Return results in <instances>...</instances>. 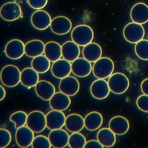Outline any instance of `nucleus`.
<instances>
[{"label": "nucleus", "instance_id": "obj_26", "mask_svg": "<svg viewBox=\"0 0 148 148\" xmlns=\"http://www.w3.org/2000/svg\"><path fill=\"white\" fill-rule=\"evenodd\" d=\"M39 77V74L32 68H26L21 72V84L27 88H32L36 86Z\"/></svg>", "mask_w": 148, "mask_h": 148}, {"label": "nucleus", "instance_id": "obj_6", "mask_svg": "<svg viewBox=\"0 0 148 148\" xmlns=\"http://www.w3.org/2000/svg\"><path fill=\"white\" fill-rule=\"evenodd\" d=\"M26 124L33 132H41L47 127L46 116L41 111H33L28 114Z\"/></svg>", "mask_w": 148, "mask_h": 148}, {"label": "nucleus", "instance_id": "obj_14", "mask_svg": "<svg viewBox=\"0 0 148 148\" xmlns=\"http://www.w3.org/2000/svg\"><path fill=\"white\" fill-rule=\"evenodd\" d=\"M34 138V132L26 126L18 128L16 131V141L20 147H29L32 145Z\"/></svg>", "mask_w": 148, "mask_h": 148}, {"label": "nucleus", "instance_id": "obj_17", "mask_svg": "<svg viewBox=\"0 0 148 148\" xmlns=\"http://www.w3.org/2000/svg\"><path fill=\"white\" fill-rule=\"evenodd\" d=\"M90 91L92 97L98 100L107 98L110 92L108 82L105 80L101 79H98L92 82Z\"/></svg>", "mask_w": 148, "mask_h": 148}, {"label": "nucleus", "instance_id": "obj_18", "mask_svg": "<svg viewBox=\"0 0 148 148\" xmlns=\"http://www.w3.org/2000/svg\"><path fill=\"white\" fill-rule=\"evenodd\" d=\"M109 127L116 135H124L129 130V121L123 116H116L112 118L110 121Z\"/></svg>", "mask_w": 148, "mask_h": 148}, {"label": "nucleus", "instance_id": "obj_30", "mask_svg": "<svg viewBox=\"0 0 148 148\" xmlns=\"http://www.w3.org/2000/svg\"><path fill=\"white\" fill-rule=\"evenodd\" d=\"M32 68L38 73H45L49 70L50 61L44 55L34 58L32 60Z\"/></svg>", "mask_w": 148, "mask_h": 148}, {"label": "nucleus", "instance_id": "obj_39", "mask_svg": "<svg viewBox=\"0 0 148 148\" xmlns=\"http://www.w3.org/2000/svg\"><path fill=\"white\" fill-rule=\"evenodd\" d=\"M140 89L144 95L148 96V78L145 79L141 82Z\"/></svg>", "mask_w": 148, "mask_h": 148}, {"label": "nucleus", "instance_id": "obj_29", "mask_svg": "<svg viewBox=\"0 0 148 148\" xmlns=\"http://www.w3.org/2000/svg\"><path fill=\"white\" fill-rule=\"evenodd\" d=\"M97 138V141L106 147H112L116 142L115 134L107 128H102L99 131Z\"/></svg>", "mask_w": 148, "mask_h": 148}, {"label": "nucleus", "instance_id": "obj_1", "mask_svg": "<svg viewBox=\"0 0 148 148\" xmlns=\"http://www.w3.org/2000/svg\"><path fill=\"white\" fill-rule=\"evenodd\" d=\"M94 36L92 28L86 25L75 27L71 33L72 41L79 46L85 47L92 42Z\"/></svg>", "mask_w": 148, "mask_h": 148}, {"label": "nucleus", "instance_id": "obj_7", "mask_svg": "<svg viewBox=\"0 0 148 148\" xmlns=\"http://www.w3.org/2000/svg\"><path fill=\"white\" fill-rule=\"evenodd\" d=\"M0 14L2 19L6 21H14L21 16V8L16 2H7L1 7Z\"/></svg>", "mask_w": 148, "mask_h": 148}, {"label": "nucleus", "instance_id": "obj_15", "mask_svg": "<svg viewBox=\"0 0 148 148\" xmlns=\"http://www.w3.org/2000/svg\"><path fill=\"white\" fill-rule=\"evenodd\" d=\"M69 135L64 130L51 131L48 137L50 144L55 148H64L69 144Z\"/></svg>", "mask_w": 148, "mask_h": 148}, {"label": "nucleus", "instance_id": "obj_38", "mask_svg": "<svg viewBox=\"0 0 148 148\" xmlns=\"http://www.w3.org/2000/svg\"><path fill=\"white\" fill-rule=\"evenodd\" d=\"M84 148H104L97 140H90L87 141Z\"/></svg>", "mask_w": 148, "mask_h": 148}, {"label": "nucleus", "instance_id": "obj_20", "mask_svg": "<svg viewBox=\"0 0 148 148\" xmlns=\"http://www.w3.org/2000/svg\"><path fill=\"white\" fill-rule=\"evenodd\" d=\"M37 96L45 101H50L55 93V88L51 82L46 80L39 81L35 86Z\"/></svg>", "mask_w": 148, "mask_h": 148}, {"label": "nucleus", "instance_id": "obj_13", "mask_svg": "<svg viewBox=\"0 0 148 148\" xmlns=\"http://www.w3.org/2000/svg\"><path fill=\"white\" fill-rule=\"evenodd\" d=\"M130 16L133 23L145 24L148 22V6L143 2L136 3L131 10Z\"/></svg>", "mask_w": 148, "mask_h": 148}, {"label": "nucleus", "instance_id": "obj_2", "mask_svg": "<svg viewBox=\"0 0 148 148\" xmlns=\"http://www.w3.org/2000/svg\"><path fill=\"white\" fill-rule=\"evenodd\" d=\"M21 72L16 66L8 65L1 70V80L4 86L10 88L18 86L21 82Z\"/></svg>", "mask_w": 148, "mask_h": 148}, {"label": "nucleus", "instance_id": "obj_22", "mask_svg": "<svg viewBox=\"0 0 148 148\" xmlns=\"http://www.w3.org/2000/svg\"><path fill=\"white\" fill-rule=\"evenodd\" d=\"M62 56L63 59L70 62L79 58L80 54L79 47L73 41L65 42L61 46Z\"/></svg>", "mask_w": 148, "mask_h": 148}, {"label": "nucleus", "instance_id": "obj_40", "mask_svg": "<svg viewBox=\"0 0 148 148\" xmlns=\"http://www.w3.org/2000/svg\"><path fill=\"white\" fill-rule=\"evenodd\" d=\"M6 96V91L4 87L1 85L0 86V101H2L4 99Z\"/></svg>", "mask_w": 148, "mask_h": 148}, {"label": "nucleus", "instance_id": "obj_28", "mask_svg": "<svg viewBox=\"0 0 148 148\" xmlns=\"http://www.w3.org/2000/svg\"><path fill=\"white\" fill-rule=\"evenodd\" d=\"M103 121V117L101 113L97 111H93L85 117V127L90 131H94L100 127Z\"/></svg>", "mask_w": 148, "mask_h": 148}, {"label": "nucleus", "instance_id": "obj_5", "mask_svg": "<svg viewBox=\"0 0 148 148\" xmlns=\"http://www.w3.org/2000/svg\"><path fill=\"white\" fill-rule=\"evenodd\" d=\"M123 34L128 42L136 44L143 39L145 30L142 25L130 23H128L124 28Z\"/></svg>", "mask_w": 148, "mask_h": 148}, {"label": "nucleus", "instance_id": "obj_33", "mask_svg": "<svg viewBox=\"0 0 148 148\" xmlns=\"http://www.w3.org/2000/svg\"><path fill=\"white\" fill-rule=\"evenodd\" d=\"M28 115L26 112L23 111H18L14 112L11 115L10 119L14 123L16 129L24 126L26 124Z\"/></svg>", "mask_w": 148, "mask_h": 148}, {"label": "nucleus", "instance_id": "obj_37", "mask_svg": "<svg viewBox=\"0 0 148 148\" xmlns=\"http://www.w3.org/2000/svg\"><path fill=\"white\" fill-rule=\"evenodd\" d=\"M28 4L33 9L36 10L41 9L44 8L47 3V0H39V1H34V0H28L27 1Z\"/></svg>", "mask_w": 148, "mask_h": 148}, {"label": "nucleus", "instance_id": "obj_34", "mask_svg": "<svg viewBox=\"0 0 148 148\" xmlns=\"http://www.w3.org/2000/svg\"><path fill=\"white\" fill-rule=\"evenodd\" d=\"M51 146L48 138L42 135L35 137L32 144V148H51Z\"/></svg>", "mask_w": 148, "mask_h": 148}, {"label": "nucleus", "instance_id": "obj_27", "mask_svg": "<svg viewBox=\"0 0 148 148\" xmlns=\"http://www.w3.org/2000/svg\"><path fill=\"white\" fill-rule=\"evenodd\" d=\"M44 53L49 61L55 62L60 60L62 56L61 45L56 42H48L45 45Z\"/></svg>", "mask_w": 148, "mask_h": 148}, {"label": "nucleus", "instance_id": "obj_35", "mask_svg": "<svg viewBox=\"0 0 148 148\" xmlns=\"http://www.w3.org/2000/svg\"><path fill=\"white\" fill-rule=\"evenodd\" d=\"M12 135L8 130L1 128L0 129V148L7 147L10 143Z\"/></svg>", "mask_w": 148, "mask_h": 148}, {"label": "nucleus", "instance_id": "obj_16", "mask_svg": "<svg viewBox=\"0 0 148 148\" xmlns=\"http://www.w3.org/2000/svg\"><path fill=\"white\" fill-rule=\"evenodd\" d=\"M71 71L75 76L79 77L88 76L92 70L90 62L82 58H79L71 64Z\"/></svg>", "mask_w": 148, "mask_h": 148}, {"label": "nucleus", "instance_id": "obj_32", "mask_svg": "<svg viewBox=\"0 0 148 148\" xmlns=\"http://www.w3.org/2000/svg\"><path fill=\"white\" fill-rule=\"evenodd\" d=\"M137 56L142 60H148V40L143 39L137 43L134 47Z\"/></svg>", "mask_w": 148, "mask_h": 148}, {"label": "nucleus", "instance_id": "obj_10", "mask_svg": "<svg viewBox=\"0 0 148 148\" xmlns=\"http://www.w3.org/2000/svg\"><path fill=\"white\" fill-rule=\"evenodd\" d=\"M60 92L69 97L75 96L80 88L79 82L77 78L69 76L61 79L59 86Z\"/></svg>", "mask_w": 148, "mask_h": 148}, {"label": "nucleus", "instance_id": "obj_3", "mask_svg": "<svg viewBox=\"0 0 148 148\" xmlns=\"http://www.w3.org/2000/svg\"><path fill=\"white\" fill-rule=\"evenodd\" d=\"M114 62L108 57H102L95 62L92 66V73L95 77L104 79L110 77L114 71Z\"/></svg>", "mask_w": 148, "mask_h": 148}, {"label": "nucleus", "instance_id": "obj_41", "mask_svg": "<svg viewBox=\"0 0 148 148\" xmlns=\"http://www.w3.org/2000/svg\"></svg>", "mask_w": 148, "mask_h": 148}, {"label": "nucleus", "instance_id": "obj_4", "mask_svg": "<svg viewBox=\"0 0 148 148\" xmlns=\"http://www.w3.org/2000/svg\"><path fill=\"white\" fill-rule=\"evenodd\" d=\"M110 91L116 95L126 92L129 88L130 82L127 77L121 73H116L111 75L108 81Z\"/></svg>", "mask_w": 148, "mask_h": 148}, {"label": "nucleus", "instance_id": "obj_23", "mask_svg": "<svg viewBox=\"0 0 148 148\" xmlns=\"http://www.w3.org/2000/svg\"><path fill=\"white\" fill-rule=\"evenodd\" d=\"M65 125L66 130L70 132L78 133L85 126L84 119L79 114L72 113L66 117Z\"/></svg>", "mask_w": 148, "mask_h": 148}, {"label": "nucleus", "instance_id": "obj_8", "mask_svg": "<svg viewBox=\"0 0 148 148\" xmlns=\"http://www.w3.org/2000/svg\"><path fill=\"white\" fill-rule=\"evenodd\" d=\"M25 45L23 42L19 39H12L7 43L5 47L6 56L13 60L21 58L25 54Z\"/></svg>", "mask_w": 148, "mask_h": 148}, {"label": "nucleus", "instance_id": "obj_21", "mask_svg": "<svg viewBox=\"0 0 148 148\" xmlns=\"http://www.w3.org/2000/svg\"><path fill=\"white\" fill-rule=\"evenodd\" d=\"M71 103L69 97L60 92H55L49 101V104L51 109L60 112L67 109Z\"/></svg>", "mask_w": 148, "mask_h": 148}, {"label": "nucleus", "instance_id": "obj_12", "mask_svg": "<svg viewBox=\"0 0 148 148\" xmlns=\"http://www.w3.org/2000/svg\"><path fill=\"white\" fill-rule=\"evenodd\" d=\"M47 127L51 131L61 129L65 125L66 117L63 112L52 110L46 115Z\"/></svg>", "mask_w": 148, "mask_h": 148}, {"label": "nucleus", "instance_id": "obj_11", "mask_svg": "<svg viewBox=\"0 0 148 148\" xmlns=\"http://www.w3.org/2000/svg\"><path fill=\"white\" fill-rule=\"evenodd\" d=\"M72 23L70 19L64 16H59L52 20L50 28L55 34L63 35L67 34L72 28Z\"/></svg>", "mask_w": 148, "mask_h": 148}, {"label": "nucleus", "instance_id": "obj_36", "mask_svg": "<svg viewBox=\"0 0 148 148\" xmlns=\"http://www.w3.org/2000/svg\"><path fill=\"white\" fill-rule=\"evenodd\" d=\"M136 103L137 106L140 110L148 113V96L140 95L137 99Z\"/></svg>", "mask_w": 148, "mask_h": 148}, {"label": "nucleus", "instance_id": "obj_19", "mask_svg": "<svg viewBox=\"0 0 148 148\" xmlns=\"http://www.w3.org/2000/svg\"><path fill=\"white\" fill-rule=\"evenodd\" d=\"M71 71V64L69 62L60 59L52 65L51 72L56 78L62 79L69 76Z\"/></svg>", "mask_w": 148, "mask_h": 148}, {"label": "nucleus", "instance_id": "obj_9", "mask_svg": "<svg viewBox=\"0 0 148 148\" xmlns=\"http://www.w3.org/2000/svg\"><path fill=\"white\" fill-rule=\"evenodd\" d=\"M51 21L50 14L43 10L35 11L31 17V22L33 26L39 30H45L49 27Z\"/></svg>", "mask_w": 148, "mask_h": 148}, {"label": "nucleus", "instance_id": "obj_24", "mask_svg": "<svg viewBox=\"0 0 148 148\" xmlns=\"http://www.w3.org/2000/svg\"><path fill=\"white\" fill-rule=\"evenodd\" d=\"M102 49L97 43L91 42L84 47L82 53L84 58L90 63L95 62L101 58Z\"/></svg>", "mask_w": 148, "mask_h": 148}, {"label": "nucleus", "instance_id": "obj_31", "mask_svg": "<svg viewBox=\"0 0 148 148\" xmlns=\"http://www.w3.org/2000/svg\"><path fill=\"white\" fill-rule=\"evenodd\" d=\"M86 143V138L83 134L75 133L70 135L68 144L70 148H84Z\"/></svg>", "mask_w": 148, "mask_h": 148}, {"label": "nucleus", "instance_id": "obj_25", "mask_svg": "<svg viewBox=\"0 0 148 148\" xmlns=\"http://www.w3.org/2000/svg\"><path fill=\"white\" fill-rule=\"evenodd\" d=\"M45 46L44 43L39 39L30 40L25 45V54L33 58L40 56L44 53Z\"/></svg>", "mask_w": 148, "mask_h": 148}]
</instances>
